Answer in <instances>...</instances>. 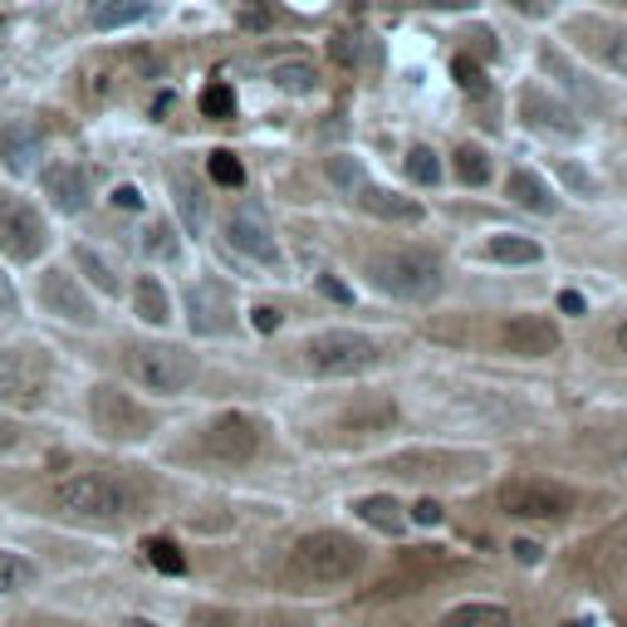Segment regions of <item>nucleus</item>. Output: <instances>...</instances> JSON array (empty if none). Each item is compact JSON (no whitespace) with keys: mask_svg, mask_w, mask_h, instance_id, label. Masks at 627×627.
Masks as SVG:
<instances>
[{"mask_svg":"<svg viewBox=\"0 0 627 627\" xmlns=\"http://www.w3.org/2000/svg\"><path fill=\"white\" fill-rule=\"evenodd\" d=\"M368 568V544L348 530H310L290 544V558H284V578L300 584L304 593H338L348 588L353 578Z\"/></svg>","mask_w":627,"mask_h":627,"instance_id":"1","label":"nucleus"},{"mask_svg":"<svg viewBox=\"0 0 627 627\" xmlns=\"http://www.w3.org/2000/svg\"><path fill=\"white\" fill-rule=\"evenodd\" d=\"M54 515L74 524H98V530H118V524L143 515V490L113 471H74L50 485Z\"/></svg>","mask_w":627,"mask_h":627,"instance_id":"2","label":"nucleus"},{"mask_svg":"<svg viewBox=\"0 0 627 627\" xmlns=\"http://www.w3.org/2000/svg\"><path fill=\"white\" fill-rule=\"evenodd\" d=\"M363 275L373 280V290L393 294V300H431L441 290V260L431 250L417 245H393V250H373Z\"/></svg>","mask_w":627,"mask_h":627,"instance_id":"3","label":"nucleus"},{"mask_svg":"<svg viewBox=\"0 0 627 627\" xmlns=\"http://www.w3.org/2000/svg\"><path fill=\"white\" fill-rule=\"evenodd\" d=\"M300 363L318 378H358L383 363V344L358 328H318L300 344Z\"/></svg>","mask_w":627,"mask_h":627,"instance_id":"4","label":"nucleus"},{"mask_svg":"<svg viewBox=\"0 0 627 627\" xmlns=\"http://www.w3.org/2000/svg\"><path fill=\"white\" fill-rule=\"evenodd\" d=\"M123 373L138 387H147V393L173 397L197 383L201 363H197V353H187L181 344H128L123 348Z\"/></svg>","mask_w":627,"mask_h":627,"instance_id":"5","label":"nucleus"},{"mask_svg":"<svg viewBox=\"0 0 627 627\" xmlns=\"http://www.w3.org/2000/svg\"><path fill=\"white\" fill-rule=\"evenodd\" d=\"M500 510L510 520H524V524H554V520H568L578 505V495L568 490L564 481H550V476H510L500 481L495 490Z\"/></svg>","mask_w":627,"mask_h":627,"instance_id":"6","label":"nucleus"},{"mask_svg":"<svg viewBox=\"0 0 627 627\" xmlns=\"http://www.w3.org/2000/svg\"><path fill=\"white\" fill-rule=\"evenodd\" d=\"M88 421H94V431L104 441H147L157 427V417L133 393H123L118 383L88 387Z\"/></svg>","mask_w":627,"mask_h":627,"instance_id":"7","label":"nucleus"},{"mask_svg":"<svg viewBox=\"0 0 627 627\" xmlns=\"http://www.w3.org/2000/svg\"><path fill=\"white\" fill-rule=\"evenodd\" d=\"M260 441H265V427L250 412H221L201 427V451L221 466H250L260 456Z\"/></svg>","mask_w":627,"mask_h":627,"instance_id":"8","label":"nucleus"},{"mask_svg":"<svg viewBox=\"0 0 627 627\" xmlns=\"http://www.w3.org/2000/svg\"><path fill=\"white\" fill-rule=\"evenodd\" d=\"M44 245H50L44 216L30 207V201L6 197V191H0V255H6V260H20V265H30V260L44 255Z\"/></svg>","mask_w":627,"mask_h":627,"instance_id":"9","label":"nucleus"},{"mask_svg":"<svg viewBox=\"0 0 627 627\" xmlns=\"http://www.w3.org/2000/svg\"><path fill=\"white\" fill-rule=\"evenodd\" d=\"M187 324L201 338H221L236 328V294L221 280H197L187 290Z\"/></svg>","mask_w":627,"mask_h":627,"instance_id":"10","label":"nucleus"},{"mask_svg":"<svg viewBox=\"0 0 627 627\" xmlns=\"http://www.w3.org/2000/svg\"><path fill=\"white\" fill-rule=\"evenodd\" d=\"M40 304H44V310H50L54 318H64V324H79V328L98 324L94 300H88L84 284H79L70 270H44V275H40Z\"/></svg>","mask_w":627,"mask_h":627,"instance_id":"11","label":"nucleus"},{"mask_svg":"<svg viewBox=\"0 0 627 627\" xmlns=\"http://www.w3.org/2000/svg\"><path fill=\"white\" fill-rule=\"evenodd\" d=\"M500 344L505 353H515V358H550V353L564 344L558 338V324L544 314H515L505 328H500Z\"/></svg>","mask_w":627,"mask_h":627,"instance_id":"12","label":"nucleus"},{"mask_svg":"<svg viewBox=\"0 0 627 627\" xmlns=\"http://www.w3.org/2000/svg\"><path fill=\"white\" fill-rule=\"evenodd\" d=\"M40 157H44V138L30 118H10L0 128V167L10 177H30L40 167Z\"/></svg>","mask_w":627,"mask_h":627,"instance_id":"13","label":"nucleus"},{"mask_svg":"<svg viewBox=\"0 0 627 627\" xmlns=\"http://www.w3.org/2000/svg\"><path fill=\"white\" fill-rule=\"evenodd\" d=\"M226 241H231V250H241V255H250L255 265H280V245L275 236H270L265 216L260 211H231V221H226Z\"/></svg>","mask_w":627,"mask_h":627,"instance_id":"14","label":"nucleus"},{"mask_svg":"<svg viewBox=\"0 0 627 627\" xmlns=\"http://www.w3.org/2000/svg\"><path fill=\"white\" fill-rule=\"evenodd\" d=\"M44 403V378L30 368L25 358H15L10 348H0V407H40Z\"/></svg>","mask_w":627,"mask_h":627,"instance_id":"15","label":"nucleus"},{"mask_svg":"<svg viewBox=\"0 0 627 627\" xmlns=\"http://www.w3.org/2000/svg\"><path fill=\"white\" fill-rule=\"evenodd\" d=\"M520 113H524V123H530V128H540V133L578 138V113L568 108V104H558L554 94H544V88H534V84L520 94Z\"/></svg>","mask_w":627,"mask_h":627,"instance_id":"16","label":"nucleus"},{"mask_svg":"<svg viewBox=\"0 0 627 627\" xmlns=\"http://www.w3.org/2000/svg\"><path fill=\"white\" fill-rule=\"evenodd\" d=\"M568 35L584 44V50L598 54L608 70L627 74V30L623 25H613V20H574V25H568Z\"/></svg>","mask_w":627,"mask_h":627,"instance_id":"17","label":"nucleus"},{"mask_svg":"<svg viewBox=\"0 0 627 627\" xmlns=\"http://www.w3.org/2000/svg\"><path fill=\"white\" fill-rule=\"evenodd\" d=\"M44 197L54 201L60 211H84L88 207V173L84 167H74V163H54V167H44Z\"/></svg>","mask_w":627,"mask_h":627,"instance_id":"18","label":"nucleus"},{"mask_svg":"<svg viewBox=\"0 0 627 627\" xmlns=\"http://www.w3.org/2000/svg\"><path fill=\"white\" fill-rule=\"evenodd\" d=\"M431 627H515V613H510L505 603L466 598V603H451L447 613H437Z\"/></svg>","mask_w":627,"mask_h":627,"instance_id":"19","label":"nucleus"},{"mask_svg":"<svg viewBox=\"0 0 627 627\" xmlns=\"http://www.w3.org/2000/svg\"><path fill=\"white\" fill-rule=\"evenodd\" d=\"M358 201H363V211L368 216H378V221H397V226H417L421 216V201H412V197H403V191H387V187H363L358 191Z\"/></svg>","mask_w":627,"mask_h":627,"instance_id":"20","label":"nucleus"},{"mask_svg":"<svg viewBox=\"0 0 627 627\" xmlns=\"http://www.w3.org/2000/svg\"><path fill=\"white\" fill-rule=\"evenodd\" d=\"M173 197H177V211H181V221H187V231L191 236L207 231V191H201V181L191 177L187 167L173 173Z\"/></svg>","mask_w":627,"mask_h":627,"instance_id":"21","label":"nucleus"},{"mask_svg":"<svg viewBox=\"0 0 627 627\" xmlns=\"http://www.w3.org/2000/svg\"><path fill=\"white\" fill-rule=\"evenodd\" d=\"M348 510H353V515H358L363 524L383 530V534H403V530H407V515H403V505H397L393 495H358Z\"/></svg>","mask_w":627,"mask_h":627,"instance_id":"22","label":"nucleus"},{"mask_svg":"<svg viewBox=\"0 0 627 627\" xmlns=\"http://www.w3.org/2000/svg\"><path fill=\"white\" fill-rule=\"evenodd\" d=\"M505 191H510V201H520V207H524V211H534V216H550V211L558 207L554 191L544 187V181L534 177V173H524V167H515V173L505 177Z\"/></svg>","mask_w":627,"mask_h":627,"instance_id":"23","label":"nucleus"},{"mask_svg":"<svg viewBox=\"0 0 627 627\" xmlns=\"http://www.w3.org/2000/svg\"><path fill=\"white\" fill-rule=\"evenodd\" d=\"M133 310H138L143 324H153V328H163L167 318H173V300H167V290H163V280H153V275H143L138 284H133Z\"/></svg>","mask_w":627,"mask_h":627,"instance_id":"24","label":"nucleus"},{"mask_svg":"<svg viewBox=\"0 0 627 627\" xmlns=\"http://www.w3.org/2000/svg\"><path fill=\"white\" fill-rule=\"evenodd\" d=\"M485 255L495 260V265H540L544 250L534 245V241H524V236H490Z\"/></svg>","mask_w":627,"mask_h":627,"instance_id":"25","label":"nucleus"},{"mask_svg":"<svg viewBox=\"0 0 627 627\" xmlns=\"http://www.w3.org/2000/svg\"><path fill=\"white\" fill-rule=\"evenodd\" d=\"M35 578H40L35 558L0 550V598H6V593H20V588H30V584H35Z\"/></svg>","mask_w":627,"mask_h":627,"instance_id":"26","label":"nucleus"},{"mask_svg":"<svg viewBox=\"0 0 627 627\" xmlns=\"http://www.w3.org/2000/svg\"><path fill=\"white\" fill-rule=\"evenodd\" d=\"M147 15V0H98L94 6V25L98 30H123L133 20Z\"/></svg>","mask_w":627,"mask_h":627,"instance_id":"27","label":"nucleus"},{"mask_svg":"<svg viewBox=\"0 0 627 627\" xmlns=\"http://www.w3.org/2000/svg\"><path fill=\"white\" fill-rule=\"evenodd\" d=\"M270 79H275V88H284V94H310V88L318 84L310 60H280L275 70H270Z\"/></svg>","mask_w":627,"mask_h":627,"instance_id":"28","label":"nucleus"},{"mask_svg":"<svg viewBox=\"0 0 627 627\" xmlns=\"http://www.w3.org/2000/svg\"><path fill=\"white\" fill-rule=\"evenodd\" d=\"M456 177H461L466 187H485V181H490V157H485V147H476V143H461V147H456Z\"/></svg>","mask_w":627,"mask_h":627,"instance_id":"29","label":"nucleus"},{"mask_svg":"<svg viewBox=\"0 0 627 627\" xmlns=\"http://www.w3.org/2000/svg\"><path fill=\"white\" fill-rule=\"evenodd\" d=\"M74 265L88 275V284H98L104 294H118V275H113V265L104 255H94L88 245H74Z\"/></svg>","mask_w":627,"mask_h":627,"instance_id":"30","label":"nucleus"},{"mask_svg":"<svg viewBox=\"0 0 627 627\" xmlns=\"http://www.w3.org/2000/svg\"><path fill=\"white\" fill-rule=\"evenodd\" d=\"M207 173H211L216 187H241V181H245L241 157H236V153H226V147H216V153L207 157Z\"/></svg>","mask_w":627,"mask_h":627,"instance_id":"31","label":"nucleus"},{"mask_svg":"<svg viewBox=\"0 0 627 627\" xmlns=\"http://www.w3.org/2000/svg\"><path fill=\"white\" fill-rule=\"evenodd\" d=\"M143 250L147 255H157V260H177L181 255V245H177V231L167 221H153L143 231Z\"/></svg>","mask_w":627,"mask_h":627,"instance_id":"32","label":"nucleus"},{"mask_svg":"<svg viewBox=\"0 0 627 627\" xmlns=\"http://www.w3.org/2000/svg\"><path fill=\"white\" fill-rule=\"evenodd\" d=\"M407 177H412L417 187H437V181H441L437 153H431V147H412V153H407Z\"/></svg>","mask_w":627,"mask_h":627,"instance_id":"33","label":"nucleus"},{"mask_svg":"<svg viewBox=\"0 0 627 627\" xmlns=\"http://www.w3.org/2000/svg\"><path fill=\"white\" fill-rule=\"evenodd\" d=\"M201 113L207 118H236V94H231V84H207V94H201Z\"/></svg>","mask_w":627,"mask_h":627,"instance_id":"34","label":"nucleus"},{"mask_svg":"<svg viewBox=\"0 0 627 627\" xmlns=\"http://www.w3.org/2000/svg\"><path fill=\"white\" fill-rule=\"evenodd\" d=\"M328 177H334L344 191L368 187V173H363V163H353V157H328Z\"/></svg>","mask_w":627,"mask_h":627,"instance_id":"35","label":"nucleus"},{"mask_svg":"<svg viewBox=\"0 0 627 627\" xmlns=\"http://www.w3.org/2000/svg\"><path fill=\"white\" fill-rule=\"evenodd\" d=\"M147 558H153L163 574H181V568H187V558H181V550L173 540H147Z\"/></svg>","mask_w":627,"mask_h":627,"instance_id":"36","label":"nucleus"},{"mask_svg":"<svg viewBox=\"0 0 627 627\" xmlns=\"http://www.w3.org/2000/svg\"><path fill=\"white\" fill-rule=\"evenodd\" d=\"M451 74H456V84H461L466 94H476V98H481L485 88H490V84H485V70H481V64H476V60H466V54L451 64Z\"/></svg>","mask_w":627,"mask_h":627,"instance_id":"37","label":"nucleus"},{"mask_svg":"<svg viewBox=\"0 0 627 627\" xmlns=\"http://www.w3.org/2000/svg\"><path fill=\"white\" fill-rule=\"evenodd\" d=\"M363 40H368V35H358V30H338V35H334V44H328V50H334V60H338V64H358V54H363Z\"/></svg>","mask_w":627,"mask_h":627,"instance_id":"38","label":"nucleus"},{"mask_svg":"<svg viewBox=\"0 0 627 627\" xmlns=\"http://www.w3.org/2000/svg\"><path fill=\"white\" fill-rule=\"evenodd\" d=\"M191 627H241L231 608H191Z\"/></svg>","mask_w":627,"mask_h":627,"instance_id":"39","label":"nucleus"},{"mask_svg":"<svg viewBox=\"0 0 627 627\" xmlns=\"http://www.w3.org/2000/svg\"><path fill=\"white\" fill-rule=\"evenodd\" d=\"M466 44H471V50L476 54H481V60H495V50H500V44H495V30H485V25H476V30H466V35H461Z\"/></svg>","mask_w":627,"mask_h":627,"instance_id":"40","label":"nucleus"},{"mask_svg":"<svg viewBox=\"0 0 627 627\" xmlns=\"http://www.w3.org/2000/svg\"><path fill=\"white\" fill-rule=\"evenodd\" d=\"M236 25H241V30H265L270 25V6H265V0H250L241 15H236Z\"/></svg>","mask_w":627,"mask_h":627,"instance_id":"41","label":"nucleus"},{"mask_svg":"<svg viewBox=\"0 0 627 627\" xmlns=\"http://www.w3.org/2000/svg\"><path fill=\"white\" fill-rule=\"evenodd\" d=\"M20 314V294H15V284H10V275L0 270V318H15Z\"/></svg>","mask_w":627,"mask_h":627,"instance_id":"42","label":"nucleus"},{"mask_svg":"<svg viewBox=\"0 0 627 627\" xmlns=\"http://www.w3.org/2000/svg\"><path fill=\"white\" fill-rule=\"evenodd\" d=\"M510 6H515L520 15H530V20H544V15H554L558 10V0H510Z\"/></svg>","mask_w":627,"mask_h":627,"instance_id":"43","label":"nucleus"},{"mask_svg":"<svg viewBox=\"0 0 627 627\" xmlns=\"http://www.w3.org/2000/svg\"><path fill=\"white\" fill-rule=\"evenodd\" d=\"M558 177H564V181H568V187H574V191H578V197H593V177H588V173H578V167H574V163H564V167H558Z\"/></svg>","mask_w":627,"mask_h":627,"instance_id":"44","label":"nucleus"},{"mask_svg":"<svg viewBox=\"0 0 627 627\" xmlns=\"http://www.w3.org/2000/svg\"><path fill=\"white\" fill-rule=\"evenodd\" d=\"M15 447H25V427L0 417V451H15Z\"/></svg>","mask_w":627,"mask_h":627,"instance_id":"45","label":"nucleus"},{"mask_svg":"<svg viewBox=\"0 0 627 627\" xmlns=\"http://www.w3.org/2000/svg\"><path fill=\"white\" fill-rule=\"evenodd\" d=\"M113 207L138 211V207H143V191H138V187H118V191H113Z\"/></svg>","mask_w":627,"mask_h":627,"instance_id":"46","label":"nucleus"},{"mask_svg":"<svg viewBox=\"0 0 627 627\" xmlns=\"http://www.w3.org/2000/svg\"><path fill=\"white\" fill-rule=\"evenodd\" d=\"M255 328H260V334H270V328H280V310H270V304H260V310H255Z\"/></svg>","mask_w":627,"mask_h":627,"instance_id":"47","label":"nucleus"},{"mask_svg":"<svg viewBox=\"0 0 627 627\" xmlns=\"http://www.w3.org/2000/svg\"><path fill=\"white\" fill-rule=\"evenodd\" d=\"M558 310H564V314H584V294L564 290V294H558Z\"/></svg>","mask_w":627,"mask_h":627,"instance_id":"48","label":"nucleus"},{"mask_svg":"<svg viewBox=\"0 0 627 627\" xmlns=\"http://www.w3.org/2000/svg\"><path fill=\"white\" fill-rule=\"evenodd\" d=\"M318 284H324V294H328V300H353V294H348V290H344V284H338L334 275H324Z\"/></svg>","mask_w":627,"mask_h":627,"instance_id":"49","label":"nucleus"},{"mask_svg":"<svg viewBox=\"0 0 627 627\" xmlns=\"http://www.w3.org/2000/svg\"><path fill=\"white\" fill-rule=\"evenodd\" d=\"M613 338H618V348L627 353V318H623V324H618V334H613Z\"/></svg>","mask_w":627,"mask_h":627,"instance_id":"50","label":"nucleus"}]
</instances>
